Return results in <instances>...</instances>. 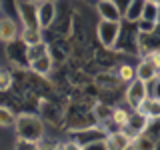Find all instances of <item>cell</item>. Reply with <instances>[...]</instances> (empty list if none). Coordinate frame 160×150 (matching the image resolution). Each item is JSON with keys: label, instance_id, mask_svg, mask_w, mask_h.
Returning a JSON list of instances; mask_svg holds the SVG:
<instances>
[{"label": "cell", "instance_id": "obj_1", "mask_svg": "<svg viewBox=\"0 0 160 150\" xmlns=\"http://www.w3.org/2000/svg\"><path fill=\"white\" fill-rule=\"evenodd\" d=\"M16 132L20 140H30V142H40L44 134V124L38 116L32 114H20L16 116Z\"/></svg>", "mask_w": 160, "mask_h": 150}, {"label": "cell", "instance_id": "obj_2", "mask_svg": "<svg viewBox=\"0 0 160 150\" xmlns=\"http://www.w3.org/2000/svg\"><path fill=\"white\" fill-rule=\"evenodd\" d=\"M120 30H122V24L120 22H108V20H100L96 26V34L98 40L104 48H112L114 44L118 42Z\"/></svg>", "mask_w": 160, "mask_h": 150}, {"label": "cell", "instance_id": "obj_3", "mask_svg": "<svg viewBox=\"0 0 160 150\" xmlns=\"http://www.w3.org/2000/svg\"><path fill=\"white\" fill-rule=\"evenodd\" d=\"M16 10H18L20 22L24 24V28L40 30V24H38V4L30 2V0H16Z\"/></svg>", "mask_w": 160, "mask_h": 150}, {"label": "cell", "instance_id": "obj_4", "mask_svg": "<svg viewBox=\"0 0 160 150\" xmlns=\"http://www.w3.org/2000/svg\"><path fill=\"white\" fill-rule=\"evenodd\" d=\"M148 96L150 94H148V84L146 82L134 78L132 82L128 84V88H126V102H128V106L132 110H138Z\"/></svg>", "mask_w": 160, "mask_h": 150}, {"label": "cell", "instance_id": "obj_5", "mask_svg": "<svg viewBox=\"0 0 160 150\" xmlns=\"http://www.w3.org/2000/svg\"><path fill=\"white\" fill-rule=\"evenodd\" d=\"M148 120H150V118H146L144 114H140V112H132V114H130V118H128V124H126V126H124L122 130L134 140L136 136H140V134L146 132Z\"/></svg>", "mask_w": 160, "mask_h": 150}, {"label": "cell", "instance_id": "obj_6", "mask_svg": "<svg viewBox=\"0 0 160 150\" xmlns=\"http://www.w3.org/2000/svg\"><path fill=\"white\" fill-rule=\"evenodd\" d=\"M96 10L100 14V20H108V22H120L122 20V12L112 0H100L96 4Z\"/></svg>", "mask_w": 160, "mask_h": 150}, {"label": "cell", "instance_id": "obj_7", "mask_svg": "<svg viewBox=\"0 0 160 150\" xmlns=\"http://www.w3.org/2000/svg\"><path fill=\"white\" fill-rule=\"evenodd\" d=\"M128 144H132V138L124 130H116V132H110L104 136V146H106V150H124Z\"/></svg>", "mask_w": 160, "mask_h": 150}, {"label": "cell", "instance_id": "obj_8", "mask_svg": "<svg viewBox=\"0 0 160 150\" xmlns=\"http://www.w3.org/2000/svg\"><path fill=\"white\" fill-rule=\"evenodd\" d=\"M56 18V4L50 0H42L38 4V24L40 28H48Z\"/></svg>", "mask_w": 160, "mask_h": 150}, {"label": "cell", "instance_id": "obj_9", "mask_svg": "<svg viewBox=\"0 0 160 150\" xmlns=\"http://www.w3.org/2000/svg\"><path fill=\"white\" fill-rule=\"evenodd\" d=\"M134 70H136V78L142 80V82H146V84L152 82V80H156L160 76V70L150 62V58H142V60H140V64Z\"/></svg>", "mask_w": 160, "mask_h": 150}, {"label": "cell", "instance_id": "obj_10", "mask_svg": "<svg viewBox=\"0 0 160 150\" xmlns=\"http://www.w3.org/2000/svg\"><path fill=\"white\" fill-rule=\"evenodd\" d=\"M16 34H18V26L12 18H8V16L0 18V40H2V42H12V40H16Z\"/></svg>", "mask_w": 160, "mask_h": 150}, {"label": "cell", "instance_id": "obj_11", "mask_svg": "<svg viewBox=\"0 0 160 150\" xmlns=\"http://www.w3.org/2000/svg\"><path fill=\"white\" fill-rule=\"evenodd\" d=\"M144 6H146V0H130V4L124 10L122 18H126L128 22H140L142 18V12H144Z\"/></svg>", "mask_w": 160, "mask_h": 150}, {"label": "cell", "instance_id": "obj_12", "mask_svg": "<svg viewBox=\"0 0 160 150\" xmlns=\"http://www.w3.org/2000/svg\"><path fill=\"white\" fill-rule=\"evenodd\" d=\"M134 112H140L144 114L146 118H160V100L154 98V96H148L146 100L142 102V106H140L138 110H134Z\"/></svg>", "mask_w": 160, "mask_h": 150}, {"label": "cell", "instance_id": "obj_13", "mask_svg": "<svg viewBox=\"0 0 160 150\" xmlns=\"http://www.w3.org/2000/svg\"><path fill=\"white\" fill-rule=\"evenodd\" d=\"M28 66L32 68L36 74H40V76H46V74L50 72V68H52V56L46 54V56H42V58H36V60H32Z\"/></svg>", "mask_w": 160, "mask_h": 150}, {"label": "cell", "instance_id": "obj_14", "mask_svg": "<svg viewBox=\"0 0 160 150\" xmlns=\"http://www.w3.org/2000/svg\"><path fill=\"white\" fill-rule=\"evenodd\" d=\"M18 40L24 44V46H34V44L44 42L40 30H34V28H24L22 32H20V38H18Z\"/></svg>", "mask_w": 160, "mask_h": 150}, {"label": "cell", "instance_id": "obj_15", "mask_svg": "<svg viewBox=\"0 0 160 150\" xmlns=\"http://www.w3.org/2000/svg\"><path fill=\"white\" fill-rule=\"evenodd\" d=\"M46 54H50V50H48V46H46V42L34 44V46H26V60H28V64L32 62V60H36V58L46 56Z\"/></svg>", "mask_w": 160, "mask_h": 150}, {"label": "cell", "instance_id": "obj_16", "mask_svg": "<svg viewBox=\"0 0 160 150\" xmlns=\"http://www.w3.org/2000/svg\"><path fill=\"white\" fill-rule=\"evenodd\" d=\"M142 22H150V24H156L158 26V22H160V8L158 6H154V4H148L146 2V6H144V12H142Z\"/></svg>", "mask_w": 160, "mask_h": 150}, {"label": "cell", "instance_id": "obj_17", "mask_svg": "<svg viewBox=\"0 0 160 150\" xmlns=\"http://www.w3.org/2000/svg\"><path fill=\"white\" fill-rule=\"evenodd\" d=\"M128 118H130V112H128L126 108H114V112H112V122L118 126V130H122V128L128 124Z\"/></svg>", "mask_w": 160, "mask_h": 150}, {"label": "cell", "instance_id": "obj_18", "mask_svg": "<svg viewBox=\"0 0 160 150\" xmlns=\"http://www.w3.org/2000/svg\"><path fill=\"white\" fill-rule=\"evenodd\" d=\"M132 144L136 146V150H156V144H154V140L146 136V134H140L132 140Z\"/></svg>", "mask_w": 160, "mask_h": 150}, {"label": "cell", "instance_id": "obj_19", "mask_svg": "<svg viewBox=\"0 0 160 150\" xmlns=\"http://www.w3.org/2000/svg\"><path fill=\"white\" fill-rule=\"evenodd\" d=\"M16 124V116L12 114V110L6 106H0V126L2 128H10Z\"/></svg>", "mask_w": 160, "mask_h": 150}, {"label": "cell", "instance_id": "obj_20", "mask_svg": "<svg viewBox=\"0 0 160 150\" xmlns=\"http://www.w3.org/2000/svg\"><path fill=\"white\" fill-rule=\"evenodd\" d=\"M118 78L122 80V82H132L134 78H136V70H134L132 66H128V64H124V66H120L118 70Z\"/></svg>", "mask_w": 160, "mask_h": 150}, {"label": "cell", "instance_id": "obj_21", "mask_svg": "<svg viewBox=\"0 0 160 150\" xmlns=\"http://www.w3.org/2000/svg\"><path fill=\"white\" fill-rule=\"evenodd\" d=\"M112 112L114 108L106 106V104H96V108H94V114L98 120H112Z\"/></svg>", "mask_w": 160, "mask_h": 150}, {"label": "cell", "instance_id": "obj_22", "mask_svg": "<svg viewBox=\"0 0 160 150\" xmlns=\"http://www.w3.org/2000/svg\"><path fill=\"white\" fill-rule=\"evenodd\" d=\"M10 86H12V74H10V70L0 68V92L8 90Z\"/></svg>", "mask_w": 160, "mask_h": 150}, {"label": "cell", "instance_id": "obj_23", "mask_svg": "<svg viewBox=\"0 0 160 150\" xmlns=\"http://www.w3.org/2000/svg\"><path fill=\"white\" fill-rule=\"evenodd\" d=\"M18 150H40L38 142H30V140H20L18 138Z\"/></svg>", "mask_w": 160, "mask_h": 150}, {"label": "cell", "instance_id": "obj_24", "mask_svg": "<svg viewBox=\"0 0 160 150\" xmlns=\"http://www.w3.org/2000/svg\"><path fill=\"white\" fill-rule=\"evenodd\" d=\"M64 150H84V146L80 142H76V140H70V142L64 144Z\"/></svg>", "mask_w": 160, "mask_h": 150}, {"label": "cell", "instance_id": "obj_25", "mask_svg": "<svg viewBox=\"0 0 160 150\" xmlns=\"http://www.w3.org/2000/svg\"><path fill=\"white\" fill-rule=\"evenodd\" d=\"M152 96L160 100V76L154 80V90H152Z\"/></svg>", "mask_w": 160, "mask_h": 150}, {"label": "cell", "instance_id": "obj_26", "mask_svg": "<svg viewBox=\"0 0 160 150\" xmlns=\"http://www.w3.org/2000/svg\"><path fill=\"white\" fill-rule=\"evenodd\" d=\"M146 2H148V4H154V6L160 8V0H146Z\"/></svg>", "mask_w": 160, "mask_h": 150}, {"label": "cell", "instance_id": "obj_27", "mask_svg": "<svg viewBox=\"0 0 160 150\" xmlns=\"http://www.w3.org/2000/svg\"><path fill=\"white\" fill-rule=\"evenodd\" d=\"M124 150H136V146H134V144H128V146L124 148Z\"/></svg>", "mask_w": 160, "mask_h": 150}, {"label": "cell", "instance_id": "obj_28", "mask_svg": "<svg viewBox=\"0 0 160 150\" xmlns=\"http://www.w3.org/2000/svg\"><path fill=\"white\" fill-rule=\"evenodd\" d=\"M30 2H34V4H40V2H42V0H30Z\"/></svg>", "mask_w": 160, "mask_h": 150}, {"label": "cell", "instance_id": "obj_29", "mask_svg": "<svg viewBox=\"0 0 160 150\" xmlns=\"http://www.w3.org/2000/svg\"><path fill=\"white\" fill-rule=\"evenodd\" d=\"M50 2H56V0H50Z\"/></svg>", "mask_w": 160, "mask_h": 150}, {"label": "cell", "instance_id": "obj_30", "mask_svg": "<svg viewBox=\"0 0 160 150\" xmlns=\"http://www.w3.org/2000/svg\"><path fill=\"white\" fill-rule=\"evenodd\" d=\"M0 10H2V4H0Z\"/></svg>", "mask_w": 160, "mask_h": 150}, {"label": "cell", "instance_id": "obj_31", "mask_svg": "<svg viewBox=\"0 0 160 150\" xmlns=\"http://www.w3.org/2000/svg\"><path fill=\"white\" fill-rule=\"evenodd\" d=\"M98 2H100V0H98Z\"/></svg>", "mask_w": 160, "mask_h": 150}]
</instances>
